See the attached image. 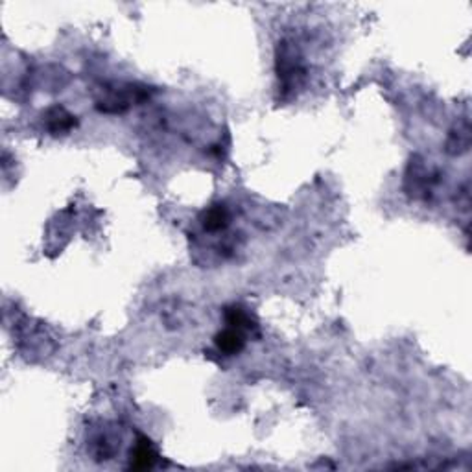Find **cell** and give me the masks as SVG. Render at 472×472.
<instances>
[{"instance_id":"6da1fadb","label":"cell","mask_w":472,"mask_h":472,"mask_svg":"<svg viewBox=\"0 0 472 472\" xmlns=\"http://www.w3.org/2000/svg\"><path fill=\"white\" fill-rule=\"evenodd\" d=\"M157 454L154 450V444L148 437L141 435L135 443V449L131 450V467L133 468H150L154 467Z\"/></svg>"},{"instance_id":"7a4b0ae2","label":"cell","mask_w":472,"mask_h":472,"mask_svg":"<svg viewBox=\"0 0 472 472\" xmlns=\"http://www.w3.org/2000/svg\"><path fill=\"white\" fill-rule=\"evenodd\" d=\"M216 345L220 349L224 355H238L240 351L246 345V338H243V330L240 328L229 327L221 330L218 336H216Z\"/></svg>"},{"instance_id":"5b68a950","label":"cell","mask_w":472,"mask_h":472,"mask_svg":"<svg viewBox=\"0 0 472 472\" xmlns=\"http://www.w3.org/2000/svg\"><path fill=\"white\" fill-rule=\"evenodd\" d=\"M225 319H227L231 327L240 328V330H248V328L255 327L248 313L243 312L242 309H238V306H231V309L225 310Z\"/></svg>"},{"instance_id":"277c9868","label":"cell","mask_w":472,"mask_h":472,"mask_svg":"<svg viewBox=\"0 0 472 472\" xmlns=\"http://www.w3.org/2000/svg\"><path fill=\"white\" fill-rule=\"evenodd\" d=\"M227 224H229V212H227V209H225L224 205L211 207V209L205 211V214H203V227H205L207 231H211V233L225 229Z\"/></svg>"},{"instance_id":"3957f363","label":"cell","mask_w":472,"mask_h":472,"mask_svg":"<svg viewBox=\"0 0 472 472\" xmlns=\"http://www.w3.org/2000/svg\"><path fill=\"white\" fill-rule=\"evenodd\" d=\"M47 127L54 135L69 133L72 127H76V117L63 108H54L47 113Z\"/></svg>"}]
</instances>
